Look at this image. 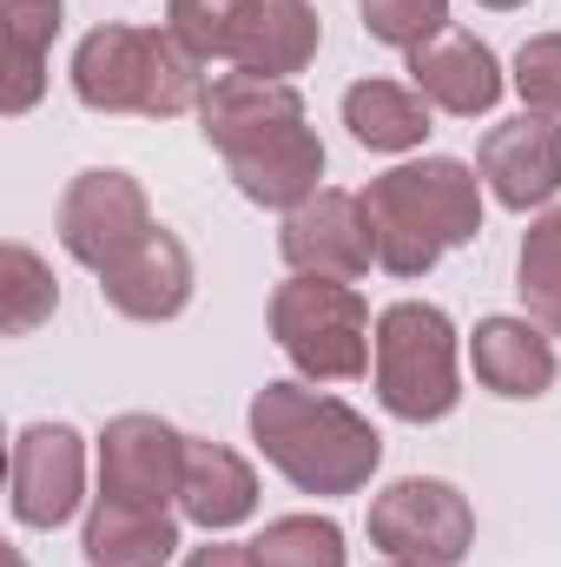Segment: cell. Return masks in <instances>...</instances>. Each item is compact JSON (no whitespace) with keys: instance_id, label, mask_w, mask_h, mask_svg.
<instances>
[{"instance_id":"d4e9b609","label":"cell","mask_w":561,"mask_h":567,"mask_svg":"<svg viewBox=\"0 0 561 567\" xmlns=\"http://www.w3.org/2000/svg\"><path fill=\"white\" fill-rule=\"evenodd\" d=\"M357 20L377 47L417 53L422 40H436L449 27V0H357Z\"/></svg>"},{"instance_id":"277c9868","label":"cell","mask_w":561,"mask_h":567,"mask_svg":"<svg viewBox=\"0 0 561 567\" xmlns=\"http://www.w3.org/2000/svg\"><path fill=\"white\" fill-rule=\"evenodd\" d=\"M73 100L86 113H133V120H178V113H198L212 73L205 60H192L165 27H126V20H106L93 27L80 47H73Z\"/></svg>"},{"instance_id":"4316f807","label":"cell","mask_w":561,"mask_h":567,"mask_svg":"<svg viewBox=\"0 0 561 567\" xmlns=\"http://www.w3.org/2000/svg\"><path fill=\"white\" fill-rule=\"evenodd\" d=\"M178 567H258V555H252V542H225V535H212L205 548H192Z\"/></svg>"},{"instance_id":"5bb4252c","label":"cell","mask_w":561,"mask_h":567,"mask_svg":"<svg viewBox=\"0 0 561 567\" xmlns=\"http://www.w3.org/2000/svg\"><path fill=\"white\" fill-rule=\"evenodd\" d=\"M192 284H198V271H192V251L178 245V231L152 225L100 271V297L133 323H172V317H185Z\"/></svg>"},{"instance_id":"ba28073f","label":"cell","mask_w":561,"mask_h":567,"mask_svg":"<svg viewBox=\"0 0 561 567\" xmlns=\"http://www.w3.org/2000/svg\"><path fill=\"white\" fill-rule=\"evenodd\" d=\"M7 508L20 528H67L86 508V435L73 423H27L7 455Z\"/></svg>"},{"instance_id":"5b68a950","label":"cell","mask_w":561,"mask_h":567,"mask_svg":"<svg viewBox=\"0 0 561 567\" xmlns=\"http://www.w3.org/2000/svg\"><path fill=\"white\" fill-rule=\"evenodd\" d=\"M377 403L397 423H442L462 403V337L442 303L397 297L377 310V350H370Z\"/></svg>"},{"instance_id":"cb8c5ba5","label":"cell","mask_w":561,"mask_h":567,"mask_svg":"<svg viewBox=\"0 0 561 567\" xmlns=\"http://www.w3.org/2000/svg\"><path fill=\"white\" fill-rule=\"evenodd\" d=\"M238 20H245V0H165V33L205 66L232 53Z\"/></svg>"},{"instance_id":"f546056e","label":"cell","mask_w":561,"mask_h":567,"mask_svg":"<svg viewBox=\"0 0 561 567\" xmlns=\"http://www.w3.org/2000/svg\"><path fill=\"white\" fill-rule=\"evenodd\" d=\"M384 567H417V561H384Z\"/></svg>"},{"instance_id":"e0dca14e","label":"cell","mask_w":561,"mask_h":567,"mask_svg":"<svg viewBox=\"0 0 561 567\" xmlns=\"http://www.w3.org/2000/svg\"><path fill=\"white\" fill-rule=\"evenodd\" d=\"M317 47H324V20L310 0H245L225 66L265 73V80H297L317 60Z\"/></svg>"},{"instance_id":"484cf974","label":"cell","mask_w":561,"mask_h":567,"mask_svg":"<svg viewBox=\"0 0 561 567\" xmlns=\"http://www.w3.org/2000/svg\"><path fill=\"white\" fill-rule=\"evenodd\" d=\"M509 86L522 93V113L561 120V33H529V40L516 47Z\"/></svg>"},{"instance_id":"7c38bea8","label":"cell","mask_w":561,"mask_h":567,"mask_svg":"<svg viewBox=\"0 0 561 567\" xmlns=\"http://www.w3.org/2000/svg\"><path fill=\"white\" fill-rule=\"evenodd\" d=\"M476 172L502 212H549L561 198V120L516 113L476 145Z\"/></svg>"},{"instance_id":"30bf717a","label":"cell","mask_w":561,"mask_h":567,"mask_svg":"<svg viewBox=\"0 0 561 567\" xmlns=\"http://www.w3.org/2000/svg\"><path fill=\"white\" fill-rule=\"evenodd\" d=\"M278 258L304 278H370L377 271V231L364 212V192H337L324 185L317 198H304L297 212H284Z\"/></svg>"},{"instance_id":"d6986e66","label":"cell","mask_w":561,"mask_h":567,"mask_svg":"<svg viewBox=\"0 0 561 567\" xmlns=\"http://www.w3.org/2000/svg\"><path fill=\"white\" fill-rule=\"evenodd\" d=\"M67 20V0H0V40H7V73H0V113L20 120L47 93V53Z\"/></svg>"},{"instance_id":"9a60e30c","label":"cell","mask_w":561,"mask_h":567,"mask_svg":"<svg viewBox=\"0 0 561 567\" xmlns=\"http://www.w3.org/2000/svg\"><path fill=\"white\" fill-rule=\"evenodd\" d=\"M469 363H476V383L502 403H536L561 377L555 337L536 317H509V310H496L469 330Z\"/></svg>"},{"instance_id":"44dd1931","label":"cell","mask_w":561,"mask_h":567,"mask_svg":"<svg viewBox=\"0 0 561 567\" xmlns=\"http://www.w3.org/2000/svg\"><path fill=\"white\" fill-rule=\"evenodd\" d=\"M516 297H522V317H536V323L561 343V205L536 212L529 231H522V251H516Z\"/></svg>"},{"instance_id":"2e32d148","label":"cell","mask_w":561,"mask_h":567,"mask_svg":"<svg viewBox=\"0 0 561 567\" xmlns=\"http://www.w3.org/2000/svg\"><path fill=\"white\" fill-rule=\"evenodd\" d=\"M178 515L205 535H232L258 515V468L225 449V442H198L185 435V475H178Z\"/></svg>"},{"instance_id":"52a82bcc","label":"cell","mask_w":561,"mask_h":567,"mask_svg":"<svg viewBox=\"0 0 561 567\" xmlns=\"http://www.w3.org/2000/svg\"><path fill=\"white\" fill-rule=\"evenodd\" d=\"M370 548H384V561L462 567L476 548V508L442 475H404L370 502Z\"/></svg>"},{"instance_id":"f1b7e54d","label":"cell","mask_w":561,"mask_h":567,"mask_svg":"<svg viewBox=\"0 0 561 567\" xmlns=\"http://www.w3.org/2000/svg\"><path fill=\"white\" fill-rule=\"evenodd\" d=\"M7 567H27V555H20V548H7Z\"/></svg>"},{"instance_id":"ac0fdd59","label":"cell","mask_w":561,"mask_h":567,"mask_svg":"<svg viewBox=\"0 0 561 567\" xmlns=\"http://www.w3.org/2000/svg\"><path fill=\"white\" fill-rule=\"evenodd\" d=\"M178 522H185L178 508L93 495L86 528H80V555H86V567H165L178 555Z\"/></svg>"},{"instance_id":"9c48e42d","label":"cell","mask_w":561,"mask_h":567,"mask_svg":"<svg viewBox=\"0 0 561 567\" xmlns=\"http://www.w3.org/2000/svg\"><path fill=\"white\" fill-rule=\"evenodd\" d=\"M159 218H152V198H145V185L133 172H120V165H86L73 185H67V198H60V251L73 258V265H86L93 278L133 245L145 238Z\"/></svg>"},{"instance_id":"4fadbf2b","label":"cell","mask_w":561,"mask_h":567,"mask_svg":"<svg viewBox=\"0 0 561 567\" xmlns=\"http://www.w3.org/2000/svg\"><path fill=\"white\" fill-rule=\"evenodd\" d=\"M404 60H410V86L449 120H489L509 93V73H502L496 47L476 40L469 27H442L436 40H422Z\"/></svg>"},{"instance_id":"ffe728a7","label":"cell","mask_w":561,"mask_h":567,"mask_svg":"<svg viewBox=\"0 0 561 567\" xmlns=\"http://www.w3.org/2000/svg\"><path fill=\"white\" fill-rule=\"evenodd\" d=\"M429 100L404 80H350L344 86V126L364 152H384V158H404V152H422V140L436 133L429 126Z\"/></svg>"},{"instance_id":"8992f818","label":"cell","mask_w":561,"mask_h":567,"mask_svg":"<svg viewBox=\"0 0 561 567\" xmlns=\"http://www.w3.org/2000/svg\"><path fill=\"white\" fill-rule=\"evenodd\" d=\"M265 323L304 383H357L370 370L377 323H370V303L357 284L290 271L265 303Z\"/></svg>"},{"instance_id":"3957f363","label":"cell","mask_w":561,"mask_h":567,"mask_svg":"<svg viewBox=\"0 0 561 567\" xmlns=\"http://www.w3.org/2000/svg\"><path fill=\"white\" fill-rule=\"evenodd\" d=\"M482 172L442 152L404 158L364 185V212L377 231V271L390 278H429L442 251L469 245L482 231Z\"/></svg>"},{"instance_id":"6da1fadb","label":"cell","mask_w":561,"mask_h":567,"mask_svg":"<svg viewBox=\"0 0 561 567\" xmlns=\"http://www.w3.org/2000/svg\"><path fill=\"white\" fill-rule=\"evenodd\" d=\"M198 133L225 158L232 185L265 212H297L304 198L324 192V140L290 80L238 73V66L212 73L198 100Z\"/></svg>"},{"instance_id":"83f0119b","label":"cell","mask_w":561,"mask_h":567,"mask_svg":"<svg viewBox=\"0 0 561 567\" xmlns=\"http://www.w3.org/2000/svg\"><path fill=\"white\" fill-rule=\"evenodd\" d=\"M476 7H489V13H516V7H529V0H476Z\"/></svg>"},{"instance_id":"7a4b0ae2","label":"cell","mask_w":561,"mask_h":567,"mask_svg":"<svg viewBox=\"0 0 561 567\" xmlns=\"http://www.w3.org/2000/svg\"><path fill=\"white\" fill-rule=\"evenodd\" d=\"M252 442L265 455V468H278L297 495H364L370 475L384 468V435L364 410H350L344 396L330 390H310V383H265L245 410Z\"/></svg>"},{"instance_id":"603a6c76","label":"cell","mask_w":561,"mask_h":567,"mask_svg":"<svg viewBox=\"0 0 561 567\" xmlns=\"http://www.w3.org/2000/svg\"><path fill=\"white\" fill-rule=\"evenodd\" d=\"M258 567H344V528L330 515H278L252 542Z\"/></svg>"},{"instance_id":"8fae6325","label":"cell","mask_w":561,"mask_h":567,"mask_svg":"<svg viewBox=\"0 0 561 567\" xmlns=\"http://www.w3.org/2000/svg\"><path fill=\"white\" fill-rule=\"evenodd\" d=\"M100 495L113 502H145V508H178V475H185V435L152 416V410H126L100 429Z\"/></svg>"},{"instance_id":"7402d4cb","label":"cell","mask_w":561,"mask_h":567,"mask_svg":"<svg viewBox=\"0 0 561 567\" xmlns=\"http://www.w3.org/2000/svg\"><path fill=\"white\" fill-rule=\"evenodd\" d=\"M53 310H60L53 265H47L33 245L13 238V245L0 251V330H7V337H27V330H40Z\"/></svg>"}]
</instances>
